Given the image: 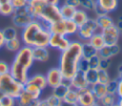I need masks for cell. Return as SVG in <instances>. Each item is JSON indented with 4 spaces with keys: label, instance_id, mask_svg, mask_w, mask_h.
I'll use <instances>...</instances> for the list:
<instances>
[{
    "label": "cell",
    "instance_id": "cell-1",
    "mask_svg": "<svg viewBox=\"0 0 122 106\" xmlns=\"http://www.w3.org/2000/svg\"><path fill=\"white\" fill-rule=\"evenodd\" d=\"M51 34V33L48 30V26L43 24L38 19H32L22 29L20 38L23 45L30 48L48 47Z\"/></svg>",
    "mask_w": 122,
    "mask_h": 106
},
{
    "label": "cell",
    "instance_id": "cell-2",
    "mask_svg": "<svg viewBox=\"0 0 122 106\" xmlns=\"http://www.w3.org/2000/svg\"><path fill=\"white\" fill-rule=\"evenodd\" d=\"M82 58V42L78 40L71 41L69 47L61 52L58 61L64 78L71 79L78 71V64Z\"/></svg>",
    "mask_w": 122,
    "mask_h": 106
},
{
    "label": "cell",
    "instance_id": "cell-3",
    "mask_svg": "<svg viewBox=\"0 0 122 106\" xmlns=\"http://www.w3.org/2000/svg\"><path fill=\"white\" fill-rule=\"evenodd\" d=\"M34 59L32 56V48L23 45L14 55L10 65V74L19 82L25 84L29 79V71L32 67Z\"/></svg>",
    "mask_w": 122,
    "mask_h": 106
},
{
    "label": "cell",
    "instance_id": "cell-4",
    "mask_svg": "<svg viewBox=\"0 0 122 106\" xmlns=\"http://www.w3.org/2000/svg\"><path fill=\"white\" fill-rule=\"evenodd\" d=\"M23 86L24 84L16 80L10 73L0 75V90L6 95L17 98L23 91Z\"/></svg>",
    "mask_w": 122,
    "mask_h": 106
},
{
    "label": "cell",
    "instance_id": "cell-5",
    "mask_svg": "<svg viewBox=\"0 0 122 106\" xmlns=\"http://www.w3.org/2000/svg\"><path fill=\"white\" fill-rule=\"evenodd\" d=\"M60 19H61V14L59 11V6H53L49 4L45 5L38 18V20H40L46 26H49L50 24L56 22Z\"/></svg>",
    "mask_w": 122,
    "mask_h": 106
},
{
    "label": "cell",
    "instance_id": "cell-6",
    "mask_svg": "<svg viewBox=\"0 0 122 106\" xmlns=\"http://www.w3.org/2000/svg\"><path fill=\"white\" fill-rule=\"evenodd\" d=\"M99 31H100V29L98 27L96 19L89 17V19L83 25L78 27L76 34L82 41H88L93 33H95Z\"/></svg>",
    "mask_w": 122,
    "mask_h": 106
},
{
    "label": "cell",
    "instance_id": "cell-7",
    "mask_svg": "<svg viewBox=\"0 0 122 106\" xmlns=\"http://www.w3.org/2000/svg\"><path fill=\"white\" fill-rule=\"evenodd\" d=\"M10 17H11V23H12V25L15 28L21 29V30L24 27H26L33 19L30 16V14L27 7L15 9L13 14Z\"/></svg>",
    "mask_w": 122,
    "mask_h": 106
},
{
    "label": "cell",
    "instance_id": "cell-8",
    "mask_svg": "<svg viewBox=\"0 0 122 106\" xmlns=\"http://www.w3.org/2000/svg\"><path fill=\"white\" fill-rule=\"evenodd\" d=\"M70 44H71V39L69 38V36L64 35V34L51 33L50 40H49L48 48L50 47L51 49L63 52L64 50H66L69 47Z\"/></svg>",
    "mask_w": 122,
    "mask_h": 106
},
{
    "label": "cell",
    "instance_id": "cell-9",
    "mask_svg": "<svg viewBox=\"0 0 122 106\" xmlns=\"http://www.w3.org/2000/svg\"><path fill=\"white\" fill-rule=\"evenodd\" d=\"M100 32L103 36L105 44H108V45L117 44L118 40L121 36V33H120L119 30L117 29V27L115 26V24H113V25H112L106 29L101 30Z\"/></svg>",
    "mask_w": 122,
    "mask_h": 106
},
{
    "label": "cell",
    "instance_id": "cell-10",
    "mask_svg": "<svg viewBox=\"0 0 122 106\" xmlns=\"http://www.w3.org/2000/svg\"><path fill=\"white\" fill-rule=\"evenodd\" d=\"M45 76L47 79L48 87H51V89L62 84L64 80V76L58 67H52L50 70H48Z\"/></svg>",
    "mask_w": 122,
    "mask_h": 106
},
{
    "label": "cell",
    "instance_id": "cell-11",
    "mask_svg": "<svg viewBox=\"0 0 122 106\" xmlns=\"http://www.w3.org/2000/svg\"><path fill=\"white\" fill-rule=\"evenodd\" d=\"M77 92H78L77 104L79 106H90L96 101V98L92 94L90 86L79 89L77 90Z\"/></svg>",
    "mask_w": 122,
    "mask_h": 106
},
{
    "label": "cell",
    "instance_id": "cell-12",
    "mask_svg": "<svg viewBox=\"0 0 122 106\" xmlns=\"http://www.w3.org/2000/svg\"><path fill=\"white\" fill-rule=\"evenodd\" d=\"M47 2L45 0H28L27 9L33 19H38Z\"/></svg>",
    "mask_w": 122,
    "mask_h": 106
},
{
    "label": "cell",
    "instance_id": "cell-13",
    "mask_svg": "<svg viewBox=\"0 0 122 106\" xmlns=\"http://www.w3.org/2000/svg\"><path fill=\"white\" fill-rule=\"evenodd\" d=\"M120 51H121V49H120V46L118 45V43L111 44V45L105 44L100 50L97 51V53L101 58L111 59L112 57L117 55L120 53Z\"/></svg>",
    "mask_w": 122,
    "mask_h": 106
},
{
    "label": "cell",
    "instance_id": "cell-14",
    "mask_svg": "<svg viewBox=\"0 0 122 106\" xmlns=\"http://www.w3.org/2000/svg\"><path fill=\"white\" fill-rule=\"evenodd\" d=\"M88 86H90V85L86 79L85 73H83V72L77 71L74 74V75L71 78V87H72L76 90H79V89H82V88H85Z\"/></svg>",
    "mask_w": 122,
    "mask_h": 106
},
{
    "label": "cell",
    "instance_id": "cell-15",
    "mask_svg": "<svg viewBox=\"0 0 122 106\" xmlns=\"http://www.w3.org/2000/svg\"><path fill=\"white\" fill-rule=\"evenodd\" d=\"M32 56L34 61L45 63L50 59V52L48 47H34L32 48Z\"/></svg>",
    "mask_w": 122,
    "mask_h": 106
},
{
    "label": "cell",
    "instance_id": "cell-16",
    "mask_svg": "<svg viewBox=\"0 0 122 106\" xmlns=\"http://www.w3.org/2000/svg\"><path fill=\"white\" fill-rule=\"evenodd\" d=\"M48 30L50 31L51 33H58V34L67 35V32H66V19L61 18L60 20L50 24L48 26Z\"/></svg>",
    "mask_w": 122,
    "mask_h": 106
},
{
    "label": "cell",
    "instance_id": "cell-17",
    "mask_svg": "<svg viewBox=\"0 0 122 106\" xmlns=\"http://www.w3.org/2000/svg\"><path fill=\"white\" fill-rule=\"evenodd\" d=\"M27 82L32 83V84L38 86L42 91H44L48 87L46 76H45V74H35L31 76H29V79Z\"/></svg>",
    "mask_w": 122,
    "mask_h": 106
},
{
    "label": "cell",
    "instance_id": "cell-18",
    "mask_svg": "<svg viewBox=\"0 0 122 106\" xmlns=\"http://www.w3.org/2000/svg\"><path fill=\"white\" fill-rule=\"evenodd\" d=\"M90 88L92 92V94L94 95L96 100H99L101 97H103L108 92H107V86L104 83H100V82H95L92 85H90Z\"/></svg>",
    "mask_w": 122,
    "mask_h": 106
},
{
    "label": "cell",
    "instance_id": "cell-19",
    "mask_svg": "<svg viewBox=\"0 0 122 106\" xmlns=\"http://www.w3.org/2000/svg\"><path fill=\"white\" fill-rule=\"evenodd\" d=\"M88 19H89V15H88L87 11H85L83 9H80V8L75 10V11H74V13H73V15L71 17V20L74 21L75 24L78 27L83 25Z\"/></svg>",
    "mask_w": 122,
    "mask_h": 106
},
{
    "label": "cell",
    "instance_id": "cell-20",
    "mask_svg": "<svg viewBox=\"0 0 122 106\" xmlns=\"http://www.w3.org/2000/svg\"><path fill=\"white\" fill-rule=\"evenodd\" d=\"M23 46V43H22V40L19 36L17 37H14L12 39H9V40H6L5 42V45H4V48L9 51V52H11V53H16L21 47Z\"/></svg>",
    "mask_w": 122,
    "mask_h": 106
},
{
    "label": "cell",
    "instance_id": "cell-21",
    "mask_svg": "<svg viewBox=\"0 0 122 106\" xmlns=\"http://www.w3.org/2000/svg\"><path fill=\"white\" fill-rule=\"evenodd\" d=\"M95 1L96 4L102 7L107 13L114 11L118 7V0H95Z\"/></svg>",
    "mask_w": 122,
    "mask_h": 106
},
{
    "label": "cell",
    "instance_id": "cell-22",
    "mask_svg": "<svg viewBox=\"0 0 122 106\" xmlns=\"http://www.w3.org/2000/svg\"><path fill=\"white\" fill-rule=\"evenodd\" d=\"M96 21H97V24H98V27L101 30L103 29H106L112 25L114 24V21L113 19L109 15V13H105V14H102V15H98L95 17Z\"/></svg>",
    "mask_w": 122,
    "mask_h": 106
},
{
    "label": "cell",
    "instance_id": "cell-23",
    "mask_svg": "<svg viewBox=\"0 0 122 106\" xmlns=\"http://www.w3.org/2000/svg\"><path fill=\"white\" fill-rule=\"evenodd\" d=\"M88 41H89V43H90L95 50H97V51L100 50V49L105 45V41H104L103 36H102V34H101L100 32H97L93 33V34L92 35V37H91Z\"/></svg>",
    "mask_w": 122,
    "mask_h": 106
},
{
    "label": "cell",
    "instance_id": "cell-24",
    "mask_svg": "<svg viewBox=\"0 0 122 106\" xmlns=\"http://www.w3.org/2000/svg\"><path fill=\"white\" fill-rule=\"evenodd\" d=\"M76 8L69 5V4H62L59 6V11H60V14H61V18L63 19H71L74 11H75Z\"/></svg>",
    "mask_w": 122,
    "mask_h": 106
},
{
    "label": "cell",
    "instance_id": "cell-25",
    "mask_svg": "<svg viewBox=\"0 0 122 106\" xmlns=\"http://www.w3.org/2000/svg\"><path fill=\"white\" fill-rule=\"evenodd\" d=\"M96 53H97V50H95L89 43V41H83L82 42V57L83 58L88 59Z\"/></svg>",
    "mask_w": 122,
    "mask_h": 106
},
{
    "label": "cell",
    "instance_id": "cell-26",
    "mask_svg": "<svg viewBox=\"0 0 122 106\" xmlns=\"http://www.w3.org/2000/svg\"><path fill=\"white\" fill-rule=\"evenodd\" d=\"M99 103L102 106H112L115 103H117L118 101V96L116 95V94H106L103 97H101L99 100Z\"/></svg>",
    "mask_w": 122,
    "mask_h": 106
},
{
    "label": "cell",
    "instance_id": "cell-27",
    "mask_svg": "<svg viewBox=\"0 0 122 106\" xmlns=\"http://www.w3.org/2000/svg\"><path fill=\"white\" fill-rule=\"evenodd\" d=\"M23 90H25V91H27L28 93H30V94L31 95H33V97L36 98V99L40 98L41 94H42V90H41L38 86H36V85H34V84H32V83H29V82H26V83L24 84Z\"/></svg>",
    "mask_w": 122,
    "mask_h": 106
},
{
    "label": "cell",
    "instance_id": "cell-28",
    "mask_svg": "<svg viewBox=\"0 0 122 106\" xmlns=\"http://www.w3.org/2000/svg\"><path fill=\"white\" fill-rule=\"evenodd\" d=\"M70 88H71V87L66 86L65 84L62 83V84H60V85H58V86L52 88V93H51V95H55V96H57L58 98H60V99L63 100L64 96L66 95V94H67V92L69 91Z\"/></svg>",
    "mask_w": 122,
    "mask_h": 106
},
{
    "label": "cell",
    "instance_id": "cell-29",
    "mask_svg": "<svg viewBox=\"0 0 122 106\" xmlns=\"http://www.w3.org/2000/svg\"><path fill=\"white\" fill-rule=\"evenodd\" d=\"M2 32H3L4 37H5L6 40L12 39V38L18 36V29L15 28L13 25H11V26H8V27L4 28V29L2 30Z\"/></svg>",
    "mask_w": 122,
    "mask_h": 106
},
{
    "label": "cell",
    "instance_id": "cell-30",
    "mask_svg": "<svg viewBox=\"0 0 122 106\" xmlns=\"http://www.w3.org/2000/svg\"><path fill=\"white\" fill-rule=\"evenodd\" d=\"M77 100H78V92L76 89L71 87L67 92L66 95L64 96L63 101H66L69 103H77Z\"/></svg>",
    "mask_w": 122,
    "mask_h": 106
},
{
    "label": "cell",
    "instance_id": "cell-31",
    "mask_svg": "<svg viewBox=\"0 0 122 106\" xmlns=\"http://www.w3.org/2000/svg\"><path fill=\"white\" fill-rule=\"evenodd\" d=\"M14 8L10 4V2L0 4V14L2 16H11L14 12Z\"/></svg>",
    "mask_w": 122,
    "mask_h": 106
},
{
    "label": "cell",
    "instance_id": "cell-32",
    "mask_svg": "<svg viewBox=\"0 0 122 106\" xmlns=\"http://www.w3.org/2000/svg\"><path fill=\"white\" fill-rule=\"evenodd\" d=\"M86 79L89 83V85H92L95 82H98V74H97V69H92L90 68L86 73H85Z\"/></svg>",
    "mask_w": 122,
    "mask_h": 106
},
{
    "label": "cell",
    "instance_id": "cell-33",
    "mask_svg": "<svg viewBox=\"0 0 122 106\" xmlns=\"http://www.w3.org/2000/svg\"><path fill=\"white\" fill-rule=\"evenodd\" d=\"M78 5L80 9H83L87 11H93L96 5L95 0H78Z\"/></svg>",
    "mask_w": 122,
    "mask_h": 106
},
{
    "label": "cell",
    "instance_id": "cell-34",
    "mask_svg": "<svg viewBox=\"0 0 122 106\" xmlns=\"http://www.w3.org/2000/svg\"><path fill=\"white\" fill-rule=\"evenodd\" d=\"M78 26L75 24L74 21H72L71 19H66V32L68 36L76 34Z\"/></svg>",
    "mask_w": 122,
    "mask_h": 106
},
{
    "label": "cell",
    "instance_id": "cell-35",
    "mask_svg": "<svg viewBox=\"0 0 122 106\" xmlns=\"http://www.w3.org/2000/svg\"><path fill=\"white\" fill-rule=\"evenodd\" d=\"M97 74H98V82L107 84L111 80V76L108 73V70L97 69Z\"/></svg>",
    "mask_w": 122,
    "mask_h": 106
},
{
    "label": "cell",
    "instance_id": "cell-36",
    "mask_svg": "<svg viewBox=\"0 0 122 106\" xmlns=\"http://www.w3.org/2000/svg\"><path fill=\"white\" fill-rule=\"evenodd\" d=\"M118 79L119 78H117V77L112 78V79L111 78V80L106 84L108 94H116L117 85H118Z\"/></svg>",
    "mask_w": 122,
    "mask_h": 106
},
{
    "label": "cell",
    "instance_id": "cell-37",
    "mask_svg": "<svg viewBox=\"0 0 122 106\" xmlns=\"http://www.w3.org/2000/svg\"><path fill=\"white\" fill-rule=\"evenodd\" d=\"M0 104H1V106H15L16 105V98L4 95V96L0 100Z\"/></svg>",
    "mask_w": 122,
    "mask_h": 106
},
{
    "label": "cell",
    "instance_id": "cell-38",
    "mask_svg": "<svg viewBox=\"0 0 122 106\" xmlns=\"http://www.w3.org/2000/svg\"><path fill=\"white\" fill-rule=\"evenodd\" d=\"M100 59L101 57L98 55V53L92 55V57L88 58V62H89V66L92 69H98L99 68V63H100Z\"/></svg>",
    "mask_w": 122,
    "mask_h": 106
},
{
    "label": "cell",
    "instance_id": "cell-39",
    "mask_svg": "<svg viewBox=\"0 0 122 106\" xmlns=\"http://www.w3.org/2000/svg\"><path fill=\"white\" fill-rule=\"evenodd\" d=\"M46 99V101L51 105V106H59L60 104H61V102H62V99H60V98H58L57 96H55V95H49L47 98H45Z\"/></svg>",
    "mask_w": 122,
    "mask_h": 106
},
{
    "label": "cell",
    "instance_id": "cell-40",
    "mask_svg": "<svg viewBox=\"0 0 122 106\" xmlns=\"http://www.w3.org/2000/svg\"><path fill=\"white\" fill-rule=\"evenodd\" d=\"M89 69H90V66H89L88 59L82 57L81 60H80V62H79V64H78V71L83 72V73H86Z\"/></svg>",
    "mask_w": 122,
    "mask_h": 106
},
{
    "label": "cell",
    "instance_id": "cell-41",
    "mask_svg": "<svg viewBox=\"0 0 122 106\" xmlns=\"http://www.w3.org/2000/svg\"><path fill=\"white\" fill-rule=\"evenodd\" d=\"M10 2L14 9L24 8V7H27L28 5V0H10Z\"/></svg>",
    "mask_w": 122,
    "mask_h": 106
},
{
    "label": "cell",
    "instance_id": "cell-42",
    "mask_svg": "<svg viewBox=\"0 0 122 106\" xmlns=\"http://www.w3.org/2000/svg\"><path fill=\"white\" fill-rule=\"evenodd\" d=\"M10 73V64L4 60H0V75Z\"/></svg>",
    "mask_w": 122,
    "mask_h": 106
},
{
    "label": "cell",
    "instance_id": "cell-43",
    "mask_svg": "<svg viewBox=\"0 0 122 106\" xmlns=\"http://www.w3.org/2000/svg\"><path fill=\"white\" fill-rule=\"evenodd\" d=\"M111 66V62L110 59H106V58H101L100 59V63H99V68L98 69H103V70H108Z\"/></svg>",
    "mask_w": 122,
    "mask_h": 106
},
{
    "label": "cell",
    "instance_id": "cell-44",
    "mask_svg": "<svg viewBox=\"0 0 122 106\" xmlns=\"http://www.w3.org/2000/svg\"><path fill=\"white\" fill-rule=\"evenodd\" d=\"M93 11H94V13H95V15H96V16H98V15H102V14L107 13V12H106V11L103 10V8H102V7H100L98 4H96V5H95Z\"/></svg>",
    "mask_w": 122,
    "mask_h": 106
},
{
    "label": "cell",
    "instance_id": "cell-45",
    "mask_svg": "<svg viewBox=\"0 0 122 106\" xmlns=\"http://www.w3.org/2000/svg\"><path fill=\"white\" fill-rule=\"evenodd\" d=\"M116 95L118 98H122V78L118 79V85H117V90H116Z\"/></svg>",
    "mask_w": 122,
    "mask_h": 106
},
{
    "label": "cell",
    "instance_id": "cell-46",
    "mask_svg": "<svg viewBox=\"0 0 122 106\" xmlns=\"http://www.w3.org/2000/svg\"><path fill=\"white\" fill-rule=\"evenodd\" d=\"M65 3L66 4H69L76 9L79 8V5H78V0H65Z\"/></svg>",
    "mask_w": 122,
    "mask_h": 106
},
{
    "label": "cell",
    "instance_id": "cell-47",
    "mask_svg": "<svg viewBox=\"0 0 122 106\" xmlns=\"http://www.w3.org/2000/svg\"><path fill=\"white\" fill-rule=\"evenodd\" d=\"M114 24H115V26L117 27V29L119 30V32H120V33H121V35H122V16H120V17L117 19V22L114 23Z\"/></svg>",
    "mask_w": 122,
    "mask_h": 106
},
{
    "label": "cell",
    "instance_id": "cell-48",
    "mask_svg": "<svg viewBox=\"0 0 122 106\" xmlns=\"http://www.w3.org/2000/svg\"><path fill=\"white\" fill-rule=\"evenodd\" d=\"M5 42H6V39H5V37H4L3 32H2V30H0V49L4 48Z\"/></svg>",
    "mask_w": 122,
    "mask_h": 106
},
{
    "label": "cell",
    "instance_id": "cell-49",
    "mask_svg": "<svg viewBox=\"0 0 122 106\" xmlns=\"http://www.w3.org/2000/svg\"><path fill=\"white\" fill-rule=\"evenodd\" d=\"M39 101H40V98H39V99H34V100L30 101V103H28V104H25V105H22V106H38V104H39Z\"/></svg>",
    "mask_w": 122,
    "mask_h": 106
},
{
    "label": "cell",
    "instance_id": "cell-50",
    "mask_svg": "<svg viewBox=\"0 0 122 106\" xmlns=\"http://www.w3.org/2000/svg\"><path fill=\"white\" fill-rule=\"evenodd\" d=\"M47 2V4L49 5H53V6H59L60 4V0H45Z\"/></svg>",
    "mask_w": 122,
    "mask_h": 106
},
{
    "label": "cell",
    "instance_id": "cell-51",
    "mask_svg": "<svg viewBox=\"0 0 122 106\" xmlns=\"http://www.w3.org/2000/svg\"><path fill=\"white\" fill-rule=\"evenodd\" d=\"M117 78H122V63L117 67Z\"/></svg>",
    "mask_w": 122,
    "mask_h": 106
},
{
    "label": "cell",
    "instance_id": "cell-52",
    "mask_svg": "<svg viewBox=\"0 0 122 106\" xmlns=\"http://www.w3.org/2000/svg\"><path fill=\"white\" fill-rule=\"evenodd\" d=\"M59 106H79V105L77 103H69V102H66V101L62 100V102Z\"/></svg>",
    "mask_w": 122,
    "mask_h": 106
},
{
    "label": "cell",
    "instance_id": "cell-53",
    "mask_svg": "<svg viewBox=\"0 0 122 106\" xmlns=\"http://www.w3.org/2000/svg\"><path fill=\"white\" fill-rule=\"evenodd\" d=\"M38 106H51V105L46 101V99H40Z\"/></svg>",
    "mask_w": 122,
    "mask_h": 106
},
{
    "label": "cell",
    "instance_id": "cell-54",
    "mask_svg": "<svg viewBox=\"0 0 122 106\" xmlns=\"http://www.w3.org/2000/svg\"><path fill=\"white\" fill-rule=\"evenodd\" d=\"M90 106H102V105L99 103V101H97V100H96L94 103H92V105H90Z\"/></svg>",
    "mask_w": 122,
    "mask_h": 106
},
{
    "label": "cell",
    "instance_id": "cell-55",
    "mask_svg": "<svg viewBox=\"0 0 122 106\" xmlns=\"http://www.w3.org/2000/svg\"><path fill=\"white\" fill-rule=\"evenodd\" d=\"M10 0H0V4H3V3H7V2H10Z\"/></svg>",
    "mask_w": 122,
    "mask_h": 106
},
{
    "label": "cell",
    "instance_id": "cell-56",
    "mask_svg": "<svg viewBox=\"0 0 122 106\" xmlns=\"http://www.w3.org/2000/svg\"><path fill=\"white\" fill-rule=\"evenodd\" d=\"M118 104L120 105V106H122V98H118Z\"/></svg>",
    "mask_w": 122,
    "mask_h": 106
},
{
    "label": "cell",
    "instance_id": "cell-57",
    "mask_svg": "<svg viewBox=\"0 0 122 106\" xmlns=\"http://www.w3.org/2000/svg\"><path fill=\"white\" fill-rule=\"evenodd\" d=\"M3 96H4V94H3V92L0 90V100H1V98H2Z\"/></svg>",
    "mask_w": 122,
    "mask_h": 106
},
{
    "label": "cell",
    "instance_id": "cell-58",
    "mask_svg": "<svg viewBox=\"0 0 122 106\" xmlns=\"http://www.w3.org/2000/svg\"><path fill=\"white\" fill-rule=\"evenodd\" d=\"M112 106H120V105H119V104H118V102H117V103H115V104H114V105H112Z\"/></svg>",
    "mask_w": 122,
    "mask_h": 106
},
{
    "label": "cell",
    "instance_id": "cell-59",
    "mask_svg": "<svg viewBox=\"0 0 122 106\" xmlns=\"http://www.w3.org/2000/svg\"><path fill=\"white\" fill-rule=\"evenodd\" d=\"M0 106H1V104H0Z\"/></svg>",
    "mask_w": 122,
    "mask_h": 106
}]
</instances>
